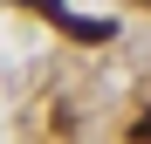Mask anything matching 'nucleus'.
Masks as SVG:
<instances>
[{"label": "nucleus", "instance_id": "2", "mask_svg": "<svg viewBox=\"0 0 151 144\" xmlns=\"http://www.w3.org/2000/svg\"><path fill=\"white\" fill-rule=\"evenodd\" d=\"M21 7H28V14H48V21H55V28L69 21V7H62V0H21Z\"/></svg>", "mask_w": 151, "mask_h": 144}, {"label": "nucleus", "instance_id": "1", "mask_svg": "<svg viewBox=\"0 0 151 144\" xmlns=\"http://www.w3.org/2000/svg\"><path fill=\"white\" fill-rule=\"evenodd\" d=\"M62 34H69V41H83V48H96V41H110V34H117V21H96V14H69V21H62Z\"/></svg>", "mask_w": 151, "mask_h": 144}, {"label": "nucleus", "instance_id": "3", "mask_svg": "<svg viewBox=\"0 0 151 144\" xmlns=\"http://www.w3.org/2000/svg\"><path fill=\"white\" fill-rule=\"evenodd\" d=\"M131 144H151V110H144L137 124H131Z\"/></svg>", "mask_w": 151, "mask_h": 144}]
</instances>
